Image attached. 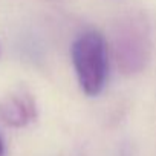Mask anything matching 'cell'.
Instances as JSON below:
<instances>
[{
    "label": "cell",
    "instance_id": "obj_1",
    "mask_svg": "<svg viewBox=\"0 0 156 156\" xmlns=\"http://www.w3.org/2000/svg\"><path fill=\"white\" fill-rule=\"evenodd\" d=\"M72 61L83 92L89 97L101 94L109 69L104 37L95 31L78 35L72 44Z\"/></svg>",
    "mask_w": 156,
    "mask_h": 156
},
{
    "label": "cell",
    "instance_id": "obj_2",
    "mask_svg": "<svg viewBox=\"0 0 156 156\" xmlns=\"http://www.w3.org/2000/svg\"><path fill=\"white\" fill-rule=\"evenodd\" d=\"M148 25L141 16H130L116 25L113 34V54L119 70L126 75L141 72L150 60Z\"/></svg>",
    "mask_w": 156,
    "mask_h": 156
},
{
    "label": "cell",
    "instance_id": "obj_3",
    "mask_svg": "<svg viewBox=\"0 0 156 156\" xmlns=\"http://www.w3.org/2000/svg\"><path fill=\"white\" fill-rule=\"evenodd\" d=\"M37 116V106L32 95L19 89L0 100V119L11 127H25Z\"/></svg>",
    "mask_w": 156,
    "mask_h": 156
},
{
    "label": "cell",
    "instance_id": "obj_4",
    "mask_svg": "<svg viewBox=\"0 0 156 156\" xmlns=\"http://www.w3.org/2000/svg\"><path fill=\"white\" fill-rule=\"evenodd\" d=\"M3 151H5V145H3V139L0 136V156H3Z\"/></svg>",
    "mask_w": 156,
    "mask_h": 156
}]
</instances>
